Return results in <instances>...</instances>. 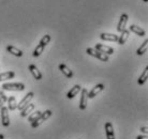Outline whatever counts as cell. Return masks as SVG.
Returning a JSON list of instances; mask_svg holds the SVG:
<instances>
[{
    "label": "cell",
    "instance_id": "21",
    "mask_svg": "<svg viewBox=\"0 0 148 139\" xmlns=\"http://www.w3.org/2000/svg\"><path fill=\"white\" fill-rule=\"evenodd\" d=\"M14 76H15V73L14 72H12V71L4 72V73H0V81L12 79V78H14Z\"/></svg>",
    "mask_w": 148,
    "mask_h": 139
},
{
    "label": "cell",
    "instance_id": "29",
    "mask_svg": "<svg viewBox=\"0 0 148 139\" xmlns=\"http://www.w3.org/2000/svg\"><path fill=\"white\" fill-rule=\"evenodd\" d=\"M4 94V91L1 89V87H0V95H3Z\"/></svg>",
    "mask_w": 148,
    "mask_h": 139
},
{
    "label": "cell",
    "instance_id": "11",
    "mask_svg": "<svg viewBox=\"0 0 148 139\" xmlns=\"http://www.w3.org/2000/svg\"><path fill=\"white\" fill-rule=\"evenodd\" d=\"M100 39L103 41H108V42H117L118 41V35L112 34V33H101Z\"/></svg>",
    "mask_w": 148,
    "mask_h": 139
},
{
    "label": "cell",
    "instance_id": "30",
    "mask_svg": "<svg viewBox=\"0 0 148 139\" xmlns=\"http://www.w3.org/2000/svg\"><path fill=\"white\" fill-rule=\"evenodd\" d=\"M0 139H4V136L2 134H0Z\"/></svg>",
    "mask_w": 148,
    "mask_h": 139
},
{
    "label": "cell",
    "instance_id": "27",
    "mask_svg": "<svg viewBox=\"0 0 148 139\" xmlns=\"http://www.w3.org/2000/svg\"><path fill=\"white\" fill-rule=\"evenodd\" d=\"M141 132L143 133V134H147V133H148V128H147V126H143V127L141 128Z\"/></svg>",
    "mask_w": 148,
    "mask_h": 139
},
{
    "label": "cell",
    "instance_id": "8",
    "mask_svg": "<svg viewBox=\"0 0 148 139\" xmlns=\"http://www.w3.org/2000/svg\"><path fill=\"white\" fill-rule=\"evenodd\" d=\"M128 19H129L128 14H126V13L121 14L120 19H119L118 26H117V31H118V32H121L122 30L126 29V25H127V22H128Z\"/></svg>",
    "mask_w": 148,
    "mask_h": 139
},
{
    "label": "cell",
    "instance_id": "9",
    "mask_svg": "<svg viewBox=\"0 0 148 139\" xmlns=\"http://www.w3.org/2000/svg\"><path fill=\"white\" fill-rule=\"evenodd\" d=\"M97 50L101 51V52H103L105 55H113L114 54V49L110 46H106V45H103V44H96V48Z\"/></svg>",
    "mask_w": 148,
    "mask_h": 139
},
{
    "label": "cell",
    "instance_id": "13",
    "mask_svg": "<svg viewBox=\"0 0 148 139\" xmlns=\"http://www.w3.org/2000/svg\"><path fill=\"white\" fill-rule=\"evenodd\" d=\"M34 107H36V105H34V104H30V103H29L27 106H25L22 110H21V111H22V112H21V116H22L23 118L27 117L28 114H30L32 111H34Z\"/></svg>",
    "mask_w": 148,
    "mask_h": 139
},
{
    "label": "cell",
    "instance_id": "25",
    "mask_svg": "<svg viewBox=\"0 0 148 139\" xmlns=\"http://www.w3.org/2000/svg\"><path fill=\"white\" fill-rule=\"evenodd\" d=\"M51 39H52V37H51V35H49V34H45L44 37L41 39L40 44L42 45V46H44V47H45V46H46V45H47L48 43H49Z\"/></svg>",
    "mask_w": 148,
    "mask_h": 139
},
{
    "label": "cell",
    "instance_id": "2",
    "mask_svg": "<svg viewBox=\"0 0 148 139\" xmlns=\"http://www.w3.org/2000/svg\"><path fill=\"white\" fill-rule=\"evenodd\" d=\"M53 114V111L52 110H45L44 112H42L41 114V116L39 118H38L37 120H34V122H31V127L32 128H36L38 127V126H40L44 121H46L48 119V118H51V116Z\"/></svg>",
    "mask_w": 148,
    "mask_h": 139
},
{
    "label": "cell",
    "instance_id": "7",
    "mask_svg": "<svg viewBox=\"0 0 148 139\" xmlns=\"http://www.w3.org/2000/svg\"><path fill=\"white\" fill-rule=\"evenodd\" d=\"M104 90V84H98L96 87H93L90 92H88V99H93L96 97L97 95L99 94L100 92H102Z\"/></svg>",
    "mask_w": 148,
    "mask_h": 139
},
{
    "label": "cell",
    "instance_id": "26",
    "mask_svg": "<svg viewBox=\"0 0 148 139\" xmlns=\"http://www.w3.org/2000/svg\"><path fill=\"white\" fill-rule=\"evenodd\" d=\"M7 99H8V97H7V95H5V94L0 95V108H1V107H2L4 104H5Z\"/></svg>",
    "mask_w": 148,
    "mask_h": 139
},
{
    "label": "cell",
    "instance_id": "31",
    "mask_svg": "<svg viewBox=\"0 0 148 139\" xmlns=\"http://www.w3.org/2000/svg\"><path fill=\"white\" fill-rule=\"evenodd\" d=\"M143 1H144V2H147V1H148V0H143Z\"/></svg>",
    "mask_w": 148,
    "mask_h": 139
},
{
    "label": "cell",
    "instance_id": "4",
    "mask_svg": "<svg viewBox=\"0 0 148 139\" xmlns=\"http://www.w3.org/2000/svg\"><path fill=\"white\" fill-rule=\"evenodd\" d=\"M81 101H79V109L85 110L87 108V104H88V92L87 89H82L81 90Z\"/></svg>",
    "mask_w": 148,
    "mask_h": 139
},
{
    "label": "cell",
    "instance_id": "23",
    "mask_svg": "<svg viewBox=\"0 0 148 139\" xmlns=\"http://www.w3.org/2000/svg\"><path fill=\"white\" fill-rule=\"evenodd\" d=\"M44 46H42L41 44H39L37 46V47L34 48V52H32V56L34 57H39V56L43 52V50H44Z\"/></svg>",
    "mask_w": 148,
    "mask_h": 139
},
{
    "label": "cell",
    "instance_id": "18",
    "mask_svg": "<svg viewBox=\"0 0 148 139\" xmlns=\"http://www.w3.org/2000/svg\"><path fill=\"white\" fill-rule=\"evenodd\" d=\"M147 78H148V65L145 67L144 72L141 74V76L138 77V79H137V84H138V86H143V84L146 82Z\"/></svg>",
    "mask_w": 148,
    "mask_h": 139
},
{
    "label": "cell",
    "instance_id": "16",
    "mask_svg": "<svg viewBox=\"0 0 148 139\" xmlns=\"http://www.w3.org/2000/svg\"><path fill=\"white\" fill-rule=\"evenodd\" d=\"M82 90V87L79 84H75L73 88L70 89V91L67 93V97L68 99H73L75 95H77Z\"/></svg>",
    "mask_w": 148,
    "mask_h": 139
},
{
    "label": "cell",
    "instance_id": "6",
    "mask_svg": "<svg viewBox=\"0 0 148 139\" xmlns=\"http://www.w3.org/2000/svg\"><path fill=\"white\" fill-rule=\"evenodd\" d=\"M34 92H28V93L24 96V99L19 102V104H17V108H18V110H22L24 107L27 106V105L30 103V101L34 99Z\"/></svg>",
    "mask_w": 148,
    "mask_h": 139
},
{
    "label": "cell",
    "instance_id": "24",
    "mask_svg": "<svg viewBox=\"0 0 148 139\" xmlns=\"http://www.w3.org/2000/svg\"><path fill=\"white\" fill-rule=\"evenodd\" d=\"M41 114H42V111H40V110H37L36 112H32V114L28 117V121H29V122H34V120H37L38 118L40 117Z\"/></svg>",
    "mask_w": 148,
    "mask_h": 139
},
{
    "label": "cell",
    "instance_id": "20",
    "mask_svg": "<svg viewBox=\"0 0 148 139\" xmlns=\"http://www.w3.org/2000/svg\"><path fill=\"white\" fill-rule=\"evenodd\" d=\"M7 102H8V109H10V110L17 109V102H16V99H15L14 96H10V97L7 99Z\"/></svg>",
    "mask_w": 148,
    "mask_h": 139
},
{
    "label": "cell",
    "instance_id": "17",
    "mask_svg": "<svg viewBox=\"0 0 148 139\" xmlns=\"http://www.w3.org/2000/svg\"><path fill=\"white\" fill-rule=\"evenodd\" d=\"M130 31H132V32L135 33L138 37H145V34H146L144 29H142L141 27H137V26H135V25L130 26Z\"/></svg>",
    "mask_w": 148,
    "mask_h": 139
},
{
    "label": "cell",
    "instance_id": "14",
    "mask_svg": "<svg viewBox=\"0 0 148 139\" xmlns=\"http://www.w3.org/2000/svg\"><path fill=\"white\" fill-rule=\"evenodd\" d=\"M58 67H59V70L61 71V73L67 77V78H72V77H73V72H72L66 64H62V63H61V64H59Z\"/></svg>",
    "mask_w": 148,
    "mask_h": 139
},
{
    "label": "cell",
    "instance_id": "22",
    "mask_svg": "<svg viewBox=\"0 0 148 139\" xmlns=\"http://www.w3.org/2000/svg\"><path fill=\"white\" fill-rule=\"evenodd\" d=\"M147 47H148V40H145L144 42H143V44H142L141 46H140V47L137 48L136 55H137V56L144 55L145 52L147 51Z\"/></svg>",
    "mask_w": 148,
    "mask_h": 139
},
{
    "label": "cell",
    "instance_id": "19",
    "mask_svg": "<svg viewBox=\"0 0 148 139\" xmlns=\"http://www.w3.org/2000/svg\"><path fill=\"white\" fill-rule=\"evenodd\" d=\"M7 50L10 52V54H12L13 56H15V57H22L23 56V51L21 50V49H18V48H16L15 46H12V45H9L7 47Z\"/></svg>",
    "mask_w": 148,
    "mask_h": 139
},
{
    "label": "cell",
    "instance_id": "1",
    "mask_svg": "<svg viewBox=\"0 0 148 139\" xmlns=\"http://www.w3.org/2000/svg\"><path fill=\"white\" fill-rule=\"evenodd\" d=\"M3 91H23L25 89V84L22 82H7L1 86Z\"/></svg>",
    "mask_w": 148,
    "mask_h": 139
},
{
    "label": "cell",
    "instance_id": "12",
    "mask_svg": "<svg viewBox=\"0 0 148 139\" xmlns=\"http://www.w3.org/2000/svg\"><path fill=\"white\" fill-rule=\"evenodd\" d=\"M28 69H29L30 73L32 74V76H34L37 80H41V79H42V74H41V72L38 70V67L34 65V64H30Z\"/></svg>",
    "mask_w": 148,
    "mask_h": 139
},
{
    "label": "cell",
    "instance_id": "10",
    "mask_svg": "<svg viewBox=\"0 0 148 139\" xmlns=\"http://www.w3.org/2000/svg\"><path fill=\"white\" fill-rule=\"evenodd\" d=\"M105 135H106V139H115L114 127L111 122L105 123Z\"/></svg>",
    "mask_w": 148,
    "mask_h": 139
},
{
    "label": "cell",
    "instance_id": "3",
    "mask_svg": "<svg viewBox=\"0 0 148 139\" xmlns=\"http://www.w3.org/2000/svg\"><path fill=\"white\" fill-rule=\"evenodd\" d=\"M86 52H87L88 55L92 56V57L99 59L101 61H103V62H108V55H105V54H103V52H101V51H99V50H97L95 48H90V47L87 48V49H86Z\"/></svg>",
    "mask_w": 148,
    "mask_h": 139
},
{
    "label": "cell",
    "instance_id": "5",
    "mask_svg": "<svg viewBox=\"0 0 148 139\" xmlns=\"http://www.w3.org/2000/svg\"><path fill=\"white\" fill-rule=\"evenodd\" d=\"M1 123L3 126L8 127L9 125H10V117H9V109H8V107H4L2 106L1 108Z\"/></svg>",
    "mask_w": 148,
    "mask_h": 139
},
{
    "label": "cell",
    "instance_id": "28",
    "mask_svg": "<svg viewBox=\"0 0 148 139\" xmlns=\"http://www.w3.org/2000/svg\"><path fill=\"white\" fill-rule=\"evenodd\" d=\"M136 139H148V138H147V136H145V135H138L136 137Z\"/></svg>",
    "mask_w": 148,
    "mask_h": 139
},
{
    "label": "cell",
    "instance_id": "15",
    "mask_svg": "<svg viewBox=\"0 0 148 139\" xmlns=\"http://www.w3.org/2000/svg\"><path fill=\"white\" fill-rule=\"evenodd\" d=\"M129 35H130V31L129 30H127V29H125V30H122L121 31V34L118 37V44L119 45H123L125 43L127 42V40H128V37H129Z\"/></svg>",
    "mask_w": 148,
    "mask_h": 139
}]
</instances>
